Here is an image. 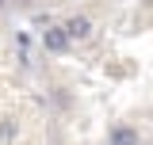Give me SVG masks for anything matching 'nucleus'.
Segmentation results:
<instances>
[{
    "mask_svg": "<svg viewBox=\"0 0 153 145\" xmlns=\"http://www.w3.org/2000/svg\"><path fill=\"white\" fill-rule=\"evenodd\" d=\"M42 42H46V50H50V54H65L73 38H69L65 27H46V31H42Z\"/></svg>",
    "mask_w": 153,
    "mask_h": 145,
    "instance_id": "1",
    "label": "nucleus"
},
{
    "mask_svg": "<svg viewBox=\"0 0 153 145\" xmlns=\"http://www.w3.org/2000/svg\"><path fill=\"white\" fill-rule=\"evenodd\" d=\"M107 145H138V130L126 126V122H119V126L107 134Z\"/></svg>",
    "mask_w": 153,
    "mask_h": 145,
    "instance_id": "2",
    "label": "nucleus"
},
{
    "mask_svg": "<svg viewBox=\"0 0 153 145\" xmlns=\"http://www.w3.org/2000/svg\"><path fill=\"white\" fill-rule=\"evenodd\" d=\"M65 31H69V38H88L92 35V23H88L84 16H73L69 23H65Z\"/></svg>",
    "mask_w": 153,
    "mask_h": 145,
    "instance_id": "3",
    "label": "nucleus"
},
{
    "mask_svg": "<svg viewBox=\"0 0 153 145\" xmlns=\"http://www.w3.org/2000/svg\"><path fill=\"white\" fill-rule=\"evenodd\" d=\"M0 138H4V141H12V138H16V126H12L8 118H0Z\"/></svg>",
    "mask_w": 153,
    "mask_h": 145,
    "instance_id": "4",
    "label": "nucleus"
},
{
    "mask_svg": "<svg viewBox=\"0 0 153 145\" xmlns=\"http://www.w3.org/2000/svg\"><path fill=\"white\" fill-rule=\"evenodd\" d=\"M0 4H4V0H0Z\"/></svg>",
    "mask_w": 153,
    "mask_h": 145,
    "instance_id": "5",
    "label": "nucleus"
}]
</instances>
